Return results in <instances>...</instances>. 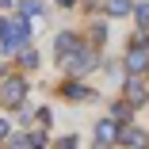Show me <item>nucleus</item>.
Returning <instances> with one entry per match:
<instances>
[{
    "label": "nucleus",
    "mask_w": 149,
    "mask_h": 149,
    "mask_svg": "<svg viewBox=\"0 0 149 149\" xmlns=\"http://www.w3.org/2000/svg\"><path fill=\"white\" fill-rule=\"evenodd\" d=\"M27 35H31V27H27L23 19H0V50H15V46H23Z\"/></svg>",
    "instance_id": "f257e3e1"
},
{
    "label": "nucleus",
    "mask_w": 149,
    "mask_h": 149,
    "mask_svg": "<svg viewBox=\"0 0 149 149\" xmlns=\"http://www.w3.org/2000/svg\"><path fill=\"white\" fill-rule=\"evenodd\" d=\"M23 96H27V80L12 77V80L0 84V103H4V107H19V103H23Z\"/></svg>",
    "instance_id": "f03ea898"
},
{
    "label": "nucleus",
    "mask_w": 149,
    "mask_h": 149,
    "mask_svg": "<svg viewBox=\"0 0 149 149\" xmlns=\"http://www.w3.org/2000/svg\"><path fill=\"white\" fill-rule=\"evenodd\" d=\"M126 69H130V73H138V69H149V50H145V46H134V50H130V57H126Z\"/></svg>",
    "instance_id": "7ed1b4c3"
},
{
    "label": "nucleus",
    "mask_w": 149,
    "mask_h": 149,
    "mask_svg": "<svg viewBox=\"0 0 149 149\" xmlns=\"http://www.w3.org/2000/svg\"><path fill=\"white\" fill-rule=\"evenodd\" d=\"M54 46H57V57H65V61H69V57L80 50V42H77L73 35H57V42H54Z\"/></svg>",
    "instance_id": "20e7f679"
},
{
    "label": "nucleus",
    "mask_w": 149,
    "mask_h": 149,
    "mask_svg": "<svg viewBox=\"0 0 149 149\" xmlns=\"http://www.w3.org/2000/svg\"><path fill=\"white\" fill-rule=\"evenodd\" d=\"M92 61H96V57H92V54H88L84 46H80V50H77V54L69 57V65H73V69H92Z\"/></svg>",
    "instance_id": "39448f33"
},
{
    "label": "nucleus",
    "mask_w": 149,
    "mask_h": 149,
    "mask_svg": "<svg viewBox=\"0 0 149 149\" xmlns=\"http://www.w3.org/2000/svg\"><path fill=\"white\" fill-rule=\"evenodd\" d=\"M96 134H100V141H103V145H111V141L118 138V130H115V123H100V126H96Z\"/></svg>",
    "instance_id": "423d86ee"
},
{
    "label": "nucleus",
    "mask_w": 149,
    "mask_h": 149,
    "mask_svg": "<svg viewBox=\"0 0 149 149\" xmlns=\"http://www.w3.org/2000/svg\"><path fill=\"white\" fill-rule=\"evenodd\" d=\"M126 96H130V103H145V84H141V80H130Z\"/></svg>",
    "instance_id": "0eeeda50"
},
{
    "label": "nucleus",
    "mask_w": 149,
    "mask_h": 149,
    "mask_svg": "<svg viewBox=\"0 0 149 149\" xmlns=\"http://www.w3.org/2000/svg\"><path fill=\"white\" fill-rule=\"evenodd\" d=\"M123 141H126L130 149H141V145H145V134H141V130H126V134H123Z\"/></svg>",
    "instance_id": "6e6552de"
},
{
    "label": "nucleus",
    "mask_w": 149,
    "mask_h": 149,
    "mask_svg": "<svg viewBox=\"0 0 149 149\" xmlns=\"http://www.w3.org/2000/svg\"><path fill=\"white\" fill-rule=\"evenodd\" d=\"M107 12L111 15H126L130 12V0H107Z\"/></svg>",
    "instance_id": "1a4fd4ad"
},
{
    "label": "nucleus",
    "mask_w": 149,
    "mask_h": 149,
    "mask_svg": "<svg viewBox=\"0 0 149 149\" xmlns=\"http://www.w3.org/2000/svg\"><path fill=\"white\" fill-rule=\"evenodd\" d=\"M134 15H138V23H141V27H149V4H138V8H134Z\"/></svg>",
    "instance_id": "9d476101"
},
{
    "label": "nucleus",
    "mask_w": 149,
    "mask_h": 149,
    "mask_svg": "<svg viewBox=\"0 0 149 149\" xmlns=\"http://www.w3.org/2000/svg\"><path fill=\"white\" fill-rule=\"evenodd\" d=\"M23 12H27V15H38V12H42V4H38V0H27Z\"/></svg>",
    "instance_id": "9b49d317"
},
{
    "label": "nucleus",
    "mask_w": 149,
    "mask_h": 149,
    "mask_svg": "<svg viewBox=\"0 0 149 149\" xmlns=\"http://www.w3.org/2000/svg\"><path fill=\"white\" fill-rule=\"evenodd\" d=\"M115 118H118V123H126V118H130V107H126V103H118V107H115Z\"/></svg>",
    "instance_id": "f8f14e48"
},
{
    "label": "nucleus",
    "mask_w": 149,
    "mask_h": 149,
    "mask_svg": "<svg viewBox=\"0 0 149 149\" xmlns=\"http://www.w3.org/2000/svg\"><path fill=\"white\" fill-rule=\"evenodd\" d=\"M19 61H23V65H35L38 57H35V50H23V54H19Z\"/></svg>",
    "instance_id": "ddd939ff"
},
{
    "label": "nucleus",
    "mask_w": 149,
    "mask_h": 149,
    "mask_svg": "<svg viewBox=\"0 0 149 149\" xmlns=\"http://www.w3.org/2000/svg\"><path fill=\"white\" fill-rule=\"evenodd\" d=\"M57 149H77V141H73V138H65V141L57 145Z\"/></svg>",
    "instance_id": "4468645a"
},
{
    "label": "nucleus",
    "mask_w": 149,
    "mask_h": 149,
    "mask_svg": "<svg viewBox=\"0 0 149 149\" xmlns=\"http://www.w3.org/2000/svg\"><path fill=\"white\" fill-rule=\"evenodd\" d=\"M4 134H8V123H4V118H0V138H4Z\"/></svg>",
    "instance_id": "2eb2a0df"
}]
</instances>
